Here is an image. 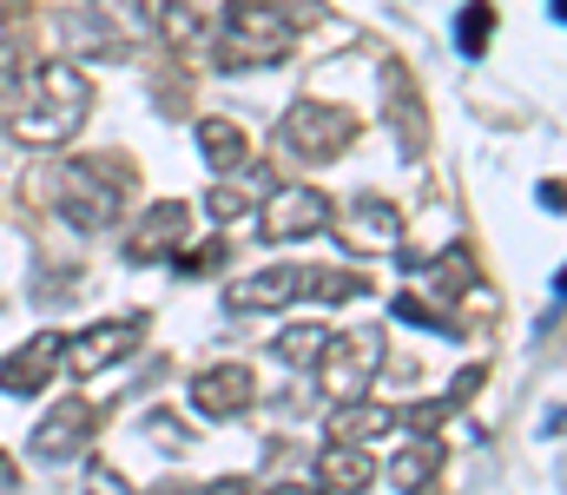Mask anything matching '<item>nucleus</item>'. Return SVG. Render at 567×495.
Here are the masks:
<instances>
[{"mask_svg":"<svg viewBox=\"0 0 567 495\" xmlns=\"http://www.w3.org/2000/svg\"><path fill=\"white\" fill-rule=\"evenodd\" d=\"M271 350H278V363H290V370H310L330 350V324H290L271 337Z\"/></svg>","mask_w":567,"mask_h":495,"instance_id":"f3484780","label":"nucleus"},{"mask_svg":"<svg viewBox=\"0 0 567 495\" xmlns=\"http://www.w3.org/2000/svg\"><path fill=\"white\" fill-rule=\"evenodd\" d=\"M53 198H60V218H66L73 231H106V225L126 212V198H133V165L113 159V153L60 165Z\"/></svg>","mask_w":567,"mask_h":495,"instance_id":"f03ea898","label":"nucleus"},{"mask_svg":"<svg viewBox=\"0 0 567 495\" xmlns=\"http://www.w3.org/2000/svg\"><path fill=\"white\" fill-rule=\"evenodd\" d=\"M330 218H337V212H330V198H323L317 185H278V192L265 198V238H271V245L317 238Z\"/></svg>","mask_w":567,"mask_h":495,"instance_id":"6e6552de","label":"nucleus"},{"mask_svg":"<svg viewBox=\"0 0 567 495\" xmlns=\"http://www.w3.org/2000/svg\"><path fill=\"white\" fill-rule=\"evenodd\" d=\"M93 113V80L73 60H40L7 93V133L20 146H66Z\"/></svg>","mask_w":567,"mask_h":495,"instance_id":"f257e3e1","label":"nucleus"},{"mask_svg":"<svg viewBox=\"0 0 567 495\" xmlns=\"http://www.w3.org/2000/svg\"><path fill=\"white\" fill-rule=\"evenodd\" d=\"M435 470H442V450H435V443H410L403 456H390V483L403 495H423L429 483H435Z\"/></svg>","mask_w":567,"mask_h":495,"instance_id":"dca6fc26","label":"nucleus"},{"mask_svg":"<svg viewBox=\"0 0 567 495\" xmlns=\"http://www.w3.org/2000/svg\"><path fill=\"white\" fill-rule=\"evenodd\" d=\"M93 403L86 396H66V403H53L47 416H40V430L27 436V450H33V463H66V456H80L86 443H93Z\"/></svg>","mask_w":567,"mask_h":495,"instance_id":"1a4fd4ad","label":"nucleus"},{"mask_svg":"<svg viewBox=\"0 0 567 495\" xmlns=\"http://www.w3.org/2000/svg\"><path fill=\"white\" fill-rule=\"evenodd\" d=\"M192 205L185 198H158V205H145V218H133V231H126V258L133 265H165V258H178L185 251V238H192Z\"/></svg>","mask_w":567,"mask_h":495,"instance_id":"423d86ee","label":"nucleus"},{"mask_svg":"<svg viewBox=\"0 0 567 495\" xmlns=\"http://www.w3.org/2000/svg\"><path fill=\"white\" fill-rule=\"evenodd\" d=\"M192 403H198L205 416H245V410L258 403V377H251L245 363H212V370L192 377Z\"/></svg>","mask_w":567,"mask_h":495,"instance_id":"f8f14e48","label":"nucleus"},{"mask_svg":"<svg viewBox=\"0 0 567 495\" xmlns=\"http://www.w3.org/2000/svg\"><path fill=\"white\" fill-rule=\"evenodd\" d=\"M297 20L303 13H284V7H225L212 20V53L225 66H271V60L290 53Z\"/></svg>","mask_w":567,"mask_h":495,"instance_id":"7ed1b4c3","label":"nucleus"},{"mask_svg":"<svg viewBox=\"0 0 567 495\" xmlns=\"http://www.w3.org/2000/svg\"><path fill=\"white\" fill-rule=\"evenodd\" d=\"M80 495H133V483H126L113 463H93V470H86V483H80Z\"/></svg>","mask_w":567,"mask_h":495,"instance_id":"412c9836","label":"nucleus"},{"mask_svg":"<svg viewBox=\"0 0 567 495\" xmlns=\"http://www.w3.org/2000/svg\"><path fill=\"white\" fill-rule=\"evenodd\" d=\"M429 278H435V291H442V298H468V291H475V258H468L462 245H449V251H442V265H429Z\"/></svg>","mask_w":567,"mask_h":495,"instance_id":"a211bd4d","label":"nucleus"},{"mask_svg":"<svg viewBox=\"0 0 567 495\" xmlns=\"http://www.w3.org/2000/svg\"><path fill=\"white\" fill-rule=\"evenodd\" d=\"M317 495H363L377 483V456L370 450H350V443H323L317 450Z\"/></svg>","mask_w":567,"mask_h":495,"instance_id":"4468645a","label":"nucleus"},{"mask_svg":"<svg viewBox=\"0 0 567 495\" xmlns=\"http://www.w3.org/2000/svg\"><path fill=\"white\" fill-rule=\"evenodd\" d=\"M152 495H205L198 483H165V489H152Z\"/></svg>","mask_w":567,"mask_h":495,"instance_id":"b1692460","label":"nucleus"},{"mask_svg":"<svg viewBox=\"0 0 567 495\" xmlns=\"http://www.w3.org/2000/svg\"><path fill=\"white\" fill-rule=\"evenodd\" d=\"M251 205H258V185H251L245 172H238V178H218V185H212V198H205V212H212V218H245Z\"/></svg>","mask_w":567,"mask_h":495,"instance_id":"6ab92c4d","label":"nucleus"},{"mask_svg":"<svg viewBox=\"0 0 567 495\" xmlns=\"http://www.w3.org/2000/svg\"><path fill=\"white\" fill-rule=\"evenodd\" d=\"M225 251H231V245H225V238H212L205 251H192V258H185V271H205V265H225Z\"/></svg>","mask_w":567,"mask_h":495,"instance_id":"5701e85b","label":"nucleus"},{"mask_svg":"<svg viewBox=\"0 0 567 495\" xmlns=\"http://www.w3.org/2000/svg\"><path fill=\"white\" fill-rule=\"evenodd\" d=\"M337 238H343L350 251H390V245L403 238V218H396V205H390V198L357 192V198L343 205V218H337Z\"/></svg>","mask_w":567,"mask_h":495,"instance_id":"9b49d317","label":"nucleus"},{"mask_svg":"<svg viewBox=\"0 0 567 495\" xmlns=\"http://www.w3.org/2000/svg\"><path fill=\"white\" fill-rule=\"evenodd\" d=\"M140 337H145V318H106V324H86L80 337H66V343H60V363H66L73 377H100L106 363L133 357Z\"/></svg>","mask_w":567,"mask_h":495,"instance_id":"0eeeda50","label":"nucleus"},{"mask_svg":"<svg viewBox=\"0 0 567 495\" xmlns=\"http://www.w3.org/2000/svg\"><path fill=\"white\" fill-rule=\"evenodd\" d=\"M488 33H495V13H488V7H462V20H455V47H462V53H482Z\"/></svg>","mask_w":567,"mask_h":495,"instance_id":"aec40b11","label":"nucleus"},{"mask_svg":"<svg viewBox=\"0 0 567 495\" xmlns=\"http://www.w3.org/2000/svg\"><path fill=\"white\" fill-rule=\"evenodd\" d=\"M198 153H205V165L218 178H238L251 165V146H245V133L231 120H198Z\"/></svg>","mask_w":567,"mask_h":495,"instance_id":"2eb2a0df","label":"nucleus"},{"mask_svg":"<svg viewBox=\"0 0 567 495\" xmlns=\"http://www.w3.org/2000/svg\"><path fill=\"white\" fill-rule=\"evenodd\" d=\"M377 363H383V330H330V350L317 357L323 396L343 403V410H350V403H370Z\"/></svg>","mask_w":567,"mask_h":495,"instance_id":"20e7f679","label":"nucleus"},{"mask_svg":"<svg viewBox=\"0 0 567 495\" xmlns=\"http://www.w3.org/2000/svg\"><path fill=\"white\" fill-rule=\"evenodd\" d=\"M60 343H66L60 330H40V337H27V343H20V350L0 363V390H7V396H33V390L53 377V363H60Z\"/></svg>","mask_w":567,"mask_h":495,"instance_id":"ddd939ff","label":"nucleus"},{"mask_svg":"<svg viewBox=\"0 0 567 495\" xmlns=\"http://www.w3.org/2000/svg\"><path fill=\"white\" fill-rule=\"evenodd\" d=\"M310 291V265H271V271H251V278H231L225 285V311L251 318V311H284Z\"/></svg>","mask_w":567,"mask_h":495,"instance_id":"9d476101","label":"nucleus"},{"mask_svg":"<svg viewBox=\"0 0 567 495\" xmlns=\"http://www.w3.org/2000/svg\"><path fill=\"white\" fill-rule=\"evenodd\" d=\"M278 140L297 153V159H330L357 140V120L343 106H323V100H290L278 120Z\"/></svg>","mask_w":567,"mask_h":495,"instance_id":"39448f33","label":"nucleus"},{"mask_svg":"<svg viewBox=\"0 0 567 495\" xmlns=\"http://www.w3.org/2000/svg\"><path fill=\"white\" fill-rule=\"evenodd\" d=\"M390 311H396V318H403V324H435V311H429L423 298H410V291H403V298H396V305H390Z\"/></svg>","mask_w":567,"mask_h":495,"instance_id":"4be33fe9","label":"nucleus"}]
</instances>
